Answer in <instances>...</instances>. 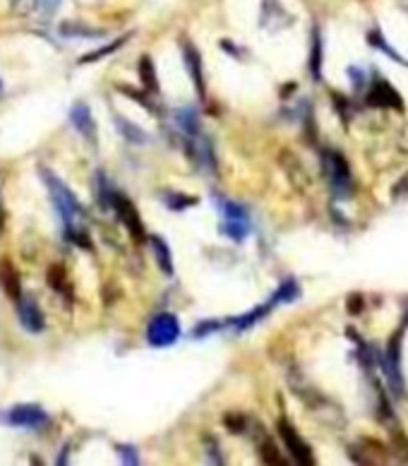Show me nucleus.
<instances>
[{
	"instance_id": "obj_1",
	"label": "nucleus",
	"mask_w": 408,
	"mask_h": 466,
	"mask_svg": "<svg viewBox=\"0 0 408 466\" xmlns=\"http://www.w3.org/2000/svg\"><path fill=\"white\" fill-rule=\"evenodd\" d=\"M39 176L43 181V186L48 188V195H51V202L53 207H56V212L61 214L65 229H68V236H73L75 231H77V219L82 214V207L77 202V197H75L73 193H70V188L65 186V183L61 181V178L56 176L53 171L48 169H39Z\"/></svg>"
},
{
	"instance_id": "obj_2",
	"label": "nucleus",
	"mask_w": 408,
	"mask_h": 466,
	"mask_svg": "<svg viewBox=\"0 0 408 466\" xmlns=\"http://www.w3.org/2000/svg\"><path fill=\"white\" fill-rule=\"evenodd\" d=\"M3 421H5L8 426L24 428V430H43V428L51 423L48 414L41 409V406H36V404L13 406V409L5 411V414H3Z\"/></svg>"
},
{
	"instance_id": "obj_3",
	"label": "nucleus",
	"mask_w": 408,
	"mask_h": 466,
	"mask_svg": "<svg viewBox=\"0 0 408 466\" xmlns=\"http://www.w3.org/2000/svg\"><path fill=\"white\" fill-rule=\"evenodd\" d=\"M178 337H181V324H178V317L171 315V313H161L149 322L146 327V341L151 346H171L176 344Z\"/></svg>"
},
{
	"instance_id": "obj_4",
	"label": "nucleus",
	"mask_w": 408,
	"mask_h": 466,
	"mask_svg": "<svg viewBox=\"0 0 408 466\" xmlns=\"http://www.w3.org/2000/svg\"><path fill=\"white\" fill-rule=\"evenodd\" d=\"M108 207L113 209V212L118 214V219L123 221V226L130 231V236L135 238V241H144V226H142V219H139L137 209H135V204L130 202L125 195L116 193L113 190L111 195V202H108Z\"/></svg>"
},
{
	"instance_id": "obj_5",
	"label": "nucleus",
	"mask_w": 408,
	"mask_h": 466,
	"mask_svg": "<svg viewBox=\"0 0 408 466\" xmlns=\"http://www.w3.org/2000/svg\"><path fill=\"white\" fill-rule=\"evenodd\" d=\"M324 169H326V178H329L331 188L339 197H346L351 193V171H348V164L341 154L336 151H329L324 154Z\"/></svg>"
},
{
	"instance_id": "obj_6",
	"label": "nucleus",
	"mask_w": 408,
	"mask_h": 466,
	"mask_svg": "<svg viewBox=\"0 0 408 466\" xmlns=\"http://www.w3.org/2000/svg\"><path fill=\"white\" fill-rule=\"evenodd\" d=\"M17 315H20V322L22 327L27 329V332L31 334H39L43 332V327H46V317H43L39 303H36L34 296H22L17 301Z\"/></svg>"
},
{
	"instance_id": "obj_7",
	"label": "nucleus",
	"mask_w": 408,
	"mask_h": 466,
	"mask_svg": "<svg viewBox=\"0 0 408 466\" xmlns=\"http://www.w3.org/2000/svg\"><path fill=\"white\" fill-rule=\"evenodd\" d=\"M382 368H384V375H387L391 389H394L396 394L404 392V384H401V341H399V334H396V337L391 339V344L387 346Z\"/></svg>"
},
{
	"instance_id": "obj_8",
	"label": "nucleus",
	"mask_w": 408,
	"mask_h": 466,
	"mask_svg": "<svg viewBox=\"0 0 408 466\" xmlns=\"http://www.w3.org/2000/svg\"><path fill=\"white\" fill-rule=\"evenodd\" d=\"M279 435L284 437L288 452H291V457L296 459L298 464L308 466V464H312V462H315V459H312V452H310V447L301 440V435H298V433L293 430V426H288L286 421H281V423H279Z\"/></svg>"
},
{
	"instance_id": "obj_9",
	"label": "nucleus",
	"mask_w": 408,
	"mask_h": 466,
	"mask_svg": "<svg viewBox=\"0 0 408 466\" xmlns=\"http://www.w3.org/2000/svg\"><path fill=\"white\" fill-rule=\"evenodd\" d=\"M368 104L370 106H377V108H401V96L399 91L391 87L387 80H377L372 87H370V94H368Z\"/></svg>"
},
{
	"instance_id": "obj_10",
	"label": "nucleus",
	"mask_w": 408,
	"mask_h": 466,
	"mask_svg": "<svg viewBox=\"0 0 408 466\" xmlns=\"http://www.w3.org/2000/svg\"><path fill=\"white\" fill-rule=\"evenodd\" d=\"M70 123L75 126V130L82 135V137H86L89 142H96V123H94V116H91L89 106L77 101L73 108H70L68 113Z\"/></svg>"
},
{
	"instance_id": "obj_11",
	"label": "nucleus",
	"mask_w": 408,
	"mask_h": 466,
	"mask_svg": "<svg viewBox=\"0 0 408 466\" xmlns=\"http://www.w3.org/2000/svg\"><path fill=\"white\" fill-rule=\"evenodd\" d=\"M0 286H3V291L13 298V301H20L22 298L20 274H17V269L13 267V262L5 260V257L0 260Z\"/></svg>"
},
{
	"instance_id": "obj_12",
	"label": "nucleus",
	"mask_w": 408,
	"mask_h": 466,
	"mask_svg": "<svg viewBox=\"0 0 408 466\" xmlns=\"http://www.w3.org/2000/svg\"><path fill=\"white\" fill-rule=\"evenodd\" d=\"M185 63H188V70H190V77H192V82L197 84V91H199V96H204L202 58H199L197 48H192V46H185Z\"/></svg>"
},
{
	"instance_id": "obj_13",
	"label": "nucleus",
	"mask_w": 408,
	"mask_h": 466,
	"mask_svg": "<svg viewBox=\"0 0 408 466\" xmlns=\"http://www.w3.org/2000/svg\"><path fill=\"white\" fill-rule=\"evenodd\" d=\"M224 231L228 233V238L233 241H245V236L250 233V216H226L224 221Z\"/></svg>"
},
{
	"instance_id": "obj_14",
	"label": "nucleus",
	"mask_w": 408,
	"mask_h": 466,
	"mask_svg": "<svg viewBox=\"0 0 408 466\" xmlns=\"http://www.w3.org/2000/svg\"><path fill=\"white\" fill-rule=\"evenodd\" d=\"M151 250L156 255V264L161 267L163 274H173V260H171V250H168L166 241L159 236L151 238Z\"/></svg>"
},
{
	"instance_id": "obj_15",
	"label": "nucleus",
	"mask_w": 408,
	"mask_h": 466,
	"mask_svg": "<svg viewBox=\"0 0 408 466\" xmlns=\"http://www.w3.org/2000/svg\"><path fill=\"white\" fill-rule=\"evenodd\" d=\"M274 306H279V303L274 301V298H269V301L264 303V306H259V308H255L252 313H248V315H243V317H238V320H233V324H236L238 329H248V327H252L257 320H262V317H266L269 315V310Z\"/></svg>"
},
{
	"instance_id": "obj_16",
	"label": "nucleus",
	"mask_w": 408,
	"mask_h": 466,
	"mask_svg": "<svg viewBox=\"0 0 408 466\" xmlns=\"http://www.w3.org/2000/svg\"><path fill=\"white\" fill-rule=\"evenodd\" d=\"M61 34L70 36V39H94V36H101L99 29H91V27H84L80 22H63L61 24Z\"/></svg>"
},
{
	"instance_id": "obj_17",
	"label": "nucleus",
	"mask_w": 408,
	"mask_h": 466,
	"mask_svg": "<svg viewBox=\"0 0 408 466\" xmlns=\"http://www.w3.org/2000/svg\"><path fill=\"white\" fill-rule=\"evenodd\" d=\"M116 126H118L121 135L125 140H128V142H133V144H144L146 142V135L142 133V128L135 126V123H130V121H125V118L116 116Z\"/></svg>"
},
{
	"instance_id": "obj_18",
	"label": "nucleus",
	"mask_w": 408,
	"mask_h": 466,
	"mask_svg": "<svg viewBox=\"0 0 408 466\" xmlns=\"http://www.w3.org/2000/svg\"><path fill=\"white\" fill-rule=\"evenodd\" d=\"M139 80H142L144 89L149 91V94L159 91V82H156V73H154V65H151L149 56H144L142 61H139Z\"/></svg>"
},
{
	"instance_id": "obj_19",
	"label": "nucleus",
	"mask_w": 408,
	"mask_h": 466,
	"mask_svg": "<svg viewBox=\"0 0 408 466\" xmlns=\"http://www.w3.org/2000/svg\"><path fill=\"white\" fill-rule=\"evenodd\" d=\"M48 286L58 291V294H70V286H68V274H65L63 264H53L48 269Z\"/></svg>"
},
{
	"instance_id": "obj_20",
	"label": "nucleus",
	"mask_w": 408,
	"mask_h": 466,
	"mask_svg": "<svg viewBox=\"0 0 408 466\" xmlns=\"http://www.w3.org/2000/svg\"><path fill=\"white\" fill-rule=\"evenodd\" d=\"M368 43H370V46H375V48H379V51H382L384 56H389L391 61H396L399 65H408L404 58H401L399 53H396L394 48H391L389 43L382 39V34H379V31H370V34H368Z\"/></svg>"
},
{
	"instance_id": "obj_21",
	"label": "nucleus",
	"mask_w": 408,
	"mask_h": 466,
	"mask_svg": "<svg viewBox=\"0 0 408 466\" xmlns=\"http://www.w3.org/2000/svg\"><path fill=\"white\" fill-rule=\"evenodd\" d=\"M10 10H13V15H17V17H27V15H31L36 8H41V0H8Z\"/></svg>"
},
{
	"instance_id": "obj_22",
	"label": "nucleus",
	"mask_w": 408,
	"mask_h": 466,
	"mask_svg": "<svg viewBox=\"0 0 408 466\" xmlns=\"http://www.w3.org/2000/svg\"><path fill=\"white\" fill-rule=\"evenodd\" d=\"M271 298H274L276 303H291V301H296V298H298V284H296L293 279H286L284 284L279 286V291H276V294L271 296Z\"/></svg>"
},
{
	"instance_id": "obj_23",
	"label": "nucleus",
	"mask_w": 408,
	"mask_h": 466,
	"mask_svg": "<svg viewBox=\"0 0 408 466\" xmlns=\"http://www.w3.org/2000/svg\"><path fill=\"white\" fill-rule=\"evenodd\" d=\"M310 70H312V77L319 80V70H322V39H319V34L315 31L312 36V63H310Z\"/></svg>"
},
{
	"instance_id": "obj_24",
	"label": "nucleus",
	"mask_w": 408,
	"mask_h": 466,
	"mask_svg": "<svg viewBox=\"0 0 408 466\" xmlns=\"http://www.w3.org/2000/svg\"><path fill=\"white\" fill-rule=\"evenodd\" d=\"M125 43V39H118V41H113V43H108V46H103V48H99V51H94V53H89V56H84V58H80V63L84 65V63H94V61H99V58H106V56H111L113 51H118Z\"/></svg>"
},
{
	"instance_id": "obj_25",
	"label": "nucleus",
	"mask_w": 408,
	"mask_h": 466,
	"mask_svg": "<svg viewBox=\"0 0 408 466\" xmlns=\"http://www.w3.org/2000/svg\"><path fill=\"white\" fill-rule=\"evenodd\" d=\"M178 123H181L183 130L188 135H197V118H195V111H190V108H183V111L178 113Z\"/></svg>"
},
{
	"instance_id": "obj_26",
	"label": "nucleus",
	"mask_w": 408,
	"mask_h": 466,
	"mask_svg": "<svg viewBox=\"0 0 408 466\" xmlns=\"http://www.w3.org/2000/svg\"><path fill=\"white\" fill-rule=\"evenodd\" d=\"M163 200H166V204L171 209H185V207H190V204H197V197H185V195H178V193L163 195Z\"/></svg>"
},
{
	"instance_id": "obj_27",
	"label": "nucleus",
	"mask_w": 408,
	"mask_h": 466,
	"mask_svg": "<svg viewBox=\"0 0 408 466\" xmlns=\"http://www.w3.org/2000/svg\"><path fill=\"white\" fill-rule=\"evenodd\" d=\"M118 454H121L123 464H130V466L139 464L137 449H135V447H125V445H118Z\"/></svg>"
},
{
	"instance_id": "obj_28",
	"label": "nucleus",
	"mask_w": 408,
	"mask_h": 466,
	"mask_svg": "<svg viewBox=\"0 0 408 466\" xmlns=\"http://www.w3.org/2000/svg\"><path fill=\"white\" fill-rule=\"evenodd\" d=\"M219 327H221V322H211V320H206L204 324H199L197 329H192V337H195V339H202V337H206L209 332H216Z\"/></svg>"
},
{
	"instance_id": "obj_29",
	"label": "nucleus",
	"mask_w": 408,
	"mask_h": 466,
	"mask_svg": "<svg viewBox=\"0 0 408 466\" xmlns=\"http://www.w3.org/2000/svg\"><path fill=\"white\" fill-rule=\"evenodd\" d=\"M262 454H264V462H271V464H281V459H279V452H276L274 447H262Z\"/></svg>"
},
{
	"instance_id": "obj_30",
	"label": "nucleus",
	"mask_w": 408,
	"mask_h": 466,
	"mask_svg": "<svg viewBox=\"0 0 408 466\" xmlns=\"http://www.w3.org/2000/svg\"><path fill=\"white\" fill-rule=\"evenodd\" d=\"M58 5H61V0H41V13H43V15L56 13Z\"/></svg>"
},
{
	"instance_id": "obj_31",
	"label": "nucleus",
	"mask_w": 408,
	"mask_h": 466,
	"mask_svg": "<svg viewBox=\"0 0 408 466\" xmlns=\"http://www.w3.org/2000/svg\"><path fill=\"white\" fill-rule=\"evenodd\" d=\"M3 226H5V209H3V202H0V233H3Z\"/></svg>"
},
{
	"instance_id": "obj_32",
	"label": "nucleus",
	"mask_w": 408,
	"mask_h": 466,
	"mask_svg": "<svg viewBox=\"0 0 408 466\" xmlns=\"http://www.w3.org/2000/svg\"><path fill=\"white\" fill-rule=\"evenodd\" d=\"M0 89H3V82H0Z\"/></svg>"
}]
</instances>
